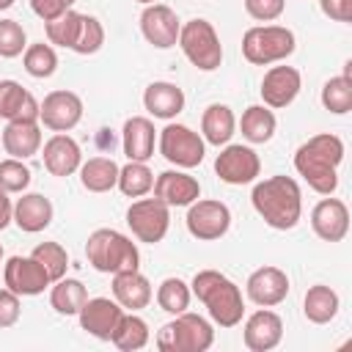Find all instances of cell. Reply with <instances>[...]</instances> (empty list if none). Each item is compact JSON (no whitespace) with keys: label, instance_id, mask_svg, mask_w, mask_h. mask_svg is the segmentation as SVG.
<instances>
[{"label":"cell","instance_id":"6da1fadb","mask_svg":"<svg viewBox=\"0 0 352 352\" xmlns=\"http://www.w3.org/2000/svg\"><path fill=\"white\" fill-rule=\"evenodd\" d=\"M344 162V140L322 132L308 138L294 154V170L319 195H333L338 187V165Z\"/></svg>","mask_w":352,"mask_h":352},{"label":"cell","instance_id":"7a4b0ae2","mask_svg":"<svg viewBox=\"0 0 352 352\" xmlns=\"http://www.w3.org/2000/svg\"><path fill=\"white\" fill-rule=\"evenodd\" d=\"M250 201H253V209L261 214V220L275 231H289L300 223L302 192L292 176H270L256 182Z\"/></svg>","mask_w":352,"mask_h":352},{"label":"cell","instance_id":"3957f363","mask_svg":"<svg viewBox=\"0 0 352 352\" xmlns=\"http://www.w3.org/2000/svg\"><path fill=\"white\" fill-rule=\"evenodd\" d=\"M190 292H192V297H198L206 305V311H209V316H212L214 324H220V327H236L242 322V314H245L242 292L223 272H217V270H201V272H195V278L190 283Z\"/></svg>","mask_w":352,"mask_h":352},{"label":"cell","instance_id":"277c9868","mask_svg":"<svg viewBox=\"0 0 352 352\" xmlns=\"http://www.w3.org/2000/svg\"><path fill=\"white\" fill-rule=\"evenodd\" d=\"M85 258L96 272H104V275L140 267L138 245L116 228H96L85 242Z\"/></svg>","mask_w":352,"mask_h":352},{"label":"cell","instance_id":"5b68a950","mask_svg":"<svg viewBox=\"0 0 352 352\" xmlns=\"http://www.w3.org/2000/svg\"><path fill=\"white\" fill-rule=\"evenodd\" d=\"M214 341L212 324L190 311L176 314L173 322L162 324L157 333V349L160 352H206Z\"/></svg>","mask_w":352,"mask_h":352},{"label":"cell","instance_id":"8992f818","mask_svg":"<svg viewBox=\"0 0 352 352\" xmlns=\"http://www.w3.org/2000/svg\"><path fill=\"white\" fill-rule=\"evenodd\" d=\"M294 33L283 25H256L242 36V55L253 66H270L286 60L294 52Z\"/></svg>","mask_w":352,"mask_h":352},{"label":"cell","instance_id":"52a82bcc","mask_svg":"<svg viewBox=\"0 0 352 352\" xmlns=\"http://www.w3.org/2000/svg\"><path fill=\"white\" fill-rule=\"evenodd\" d=\"M176 44L182 47L187 60L201 72H214L223 63V44H220V36L209 19L198 16V19L184 22Z\"/></svg>","mask_w":352,"mask_h":352},{"label":"cell","instance_id":"ba28073f","mask_svg":"<svg viewBox=\"0 0 352 352\" xmlns=\"http://www.w3.org/2000/svg\"><path fill=\"white\" fill-rule=\"evenodd\" d=\"M126 226L132 228L135 239L157 245L170 228V206L160 198H140L126 209Z\"/></svg>","mask_w":352,"mask_h":352},{"label":"cell","instance_id":"9c48e42d","mask_svg":"<svg viewBox=\"0 0 352 352\" xmlns=\"http://www.w3.org/2000/svg\"><path fill=\"white\" fill-rule=\"evenodd\" d=\"M160 154L176 168H195L204 162L206 143L184 124H168L160 132Z\"/></svg>","mask_w":352,"mask_h":352},{"label":"cell","instance_id":"30bf717a","mask_svg":"<svg viewBox=\"0 0 352 352\" xmlns=\"http://www.w3.org/2000/svg\"><path fill=\"white\" fill-rule=\"evenodd\" d=\"M187 231L201 242H214L228 234L231 228V209L223 201H192L187 209Z\"/></svg>","mask_w":352,"mask_h":352},{"label":"cell","instance_id":"8fae6325","mask_svg":"<svg viewBox=\"0 0 352 352\" xmlns=\"http://www.w3.org/2000/svg\"><path fill=\"white\" fill-rule=\"evenodd\" d=\"M214 173L226 184H250L261 173V160L250 146L231 143L214 160Z\"/></svg>","mask_w":352,"mask_h":352},{"label":"cell","instance_id":"7c38bea8","mask_svg":"<svg viewBox=\"0 0 352 352\" xmlns=\"http://www.w3.org/2000/svg\"><path fill=\"white\" fill-rule=\"evenodd\" d=\"M3 280L6 289H11L19 297H36L52 283L47 270L33 256H11L3 267Z\"/></svg>","mask_w":352,"mask_h":352},{"label":"cell","instance_id":"4fadbf2b","mask_svg":"<svg viewBox=\"0 0 352 352\" xmlns=\"http://www.w3.org/2000/svg\"><path fill=\"white\" fill-rule=\"evenodd\" d=\"M140 30H143V38L157 47V50H170L176 47L179 41V30H182V22L176 16V11L165 3H148L140 14Z\"/></svg>","mask_w":352,"mask_h":352},{"label":"cell","instance_id":"5bb4252c","mask_svg":"<svg viewBox=\"0 0 352 352\" xmlns=\"http://www.w3.org/2000/svg\"><path fill=\"white\" fill-rule=\"evenodd\" d=\"M82 118V99L74 91H52L38 102V121L52 132H69Z\"/></svg>","mask_w":352,"mask_h":352},{"label":"cell","instance_id":"9a60e30c","mask_svg":"<svg viewBox=\"0 0 352 352\" xmlns=\"http://www.w3.org/2000/svg\"><path fill=\"white\" fill-rule=\"evenodd\" d=\"M121 314H124V308L116 300H110V297H91V300H85V305L80 308L77 316H80V327L88 336H94L99 341H110Z\"/></svg>","mask_w":352,"mask_h":352},{"label":"cell","instance_id":"2e32d148","mask_svg":"<svg viewBox=\"0 0 352 352\" xmlns=\"http://www.w3.org/2000/svg\"><path fill=\"white\" fill-rule=\"evenodd\" d=\"M302 88V77L294 66H272L261 80V99L267 107H289Z\"/></svg>","mask_w":352,"mask_h":352},{"label":"cell","instance_id":"e0dca14e","mask_svg":"<svg viewBox=\"0 0 352 352\" xmlns=\"http://www.w3.org/2000/svg\"><path fill=\"white\" fill-rule=\"evenodd\" d=\"M245 292L248 297L261 305V308H272L278 302L286 300L289 294V275L278 267H258L250 272L248 283H245Z\"/></svg>","mask_w":352,"mask_h":352},{"label":"cell","instance_id":"ac0fdd59","mask_svg":"<svg viewBox=\"0 0 352 352\" xmlns=\"http://www.w3.org/2000/svg\"><path fill=\"white\" fill-rule=\"evenodd\" d=\"M242 338H245V346L250 352H270L283 338V319L275 311L261 308V311H256V314L248 316L245 330H242Z\"/></svg>","mask_w":352,"mask_h":352},{"label":"cell","instance_id":"d6986e66","mask_svg":"<svg viewBox=\"0 0 352 352\" xmlns=\"http://www.w3.org/2000/svg\"><path fill=\"white\" fill-rule=\"evenodd\" d=\"M311 228L324 242H341L349 231V209L338 198H322L311 212Z\"/></svg>","mask_w":352,"mask_h":352},{"label":"cell","instance_id":"ffe728a7","mask_svg":"<svg viewBox=\"0 0 352 352\" xmlns=\"http://www.w3.org/2000/svg\"><path fill=\"white\" fill-rule=\"evenodd\" d=\"M154 198H160L168 206H190L201 198V184L195 176L184 170H165L154 179Z\"/></svg>","mask_w":352,"mask_h":352},{"label":"cell","instance_id":"44dd1931","mask_svg":"<svg viewBox=\"0 0 352 352\" xmlns=\"http://www.w3.org/2000/svg\"><path fill=\"white\" fill-rule=\"evenodd\" d=\"M44 168L52 173V176H72L74 170H80L82 165V151L77 146L74 138H69L66 132H58L52 135L47 143H44Z\"/></svg>","mask_w":352,"mask_h":352},{"label":"cell","instance_id":"7402d4cb","mask_svg":"<svg viewBox=\"0 0 352 352\" xmlns=\"http://www.w3.org/2000/svg\"><path fill=\"white\" fill-rule=\"evenodd\" d=\"M154 143H157V129L146 116H132L126 118L124 129H121V146L126 160L135 162H146L154 157Z\"/></svg>","mask_w":352,"mask_h":352},{"label":"cell","instance_id":"603a6c76","mask_svg":"<svg viewBox=\"0 0 352 352\" xmlns=\"http://www.w3.org/2000/svg\"><path fill=\"white\" fill-rule=\"evenodd\" d=\"M0 118L6 121H38L36 96L16 80H0Z\"/></svg>","mask_w":352,"mask_h":352},{"label":"cell","instance_id":"cb8c5ba5","mask_svg":"<svg viewBox=\"0 0 352 352\" xmlns=\"http://www.w3.org/2000/svg\"><path fill=\"white\" fill-rule=\"evenodd\" d=\"M113 297L121 308L129 311H140L151 302L154 292L146 275H140L138 270H126V272H116L113 275Z\"/></svg>","mask_w":352,"mask_h":352},{"label":"cell","instance_id":"d4e9b609","mask_svg":"<svg viewBox=\"0 0 352 352\" xmlns=\"http://www.w3.org/2000/svg\"><path fill=\"white\" fill-rule=\"evenodd\" d=\"M143 107L154 116V118H176L184 110V91L176 82H165L157 80L143 91Z\"/></svg>","mask_w":352,"mask_h":352},{"label":"cell","instance_id":"484cf974","mask_svg":"<svg viewBox=\"0 0 352 352\" xmlns=\"http://www.w3.org/2000/svg\"><path fill=\"white\" fill-rule=\"evenodd\" d=\"M14 223L28 234L44 231L52 223V201L41 192H25L14 204Z\"/></svg>","mask_w":352,"mask_h":352},{"label":"cell","instance_id":"4316f807","mask_svg":"<svg viewBox=\"0 0 352 352\" xmlns=\"http://www.w3.org/2000/svg\"><path fill=\"white\" fill-rule=\"evenodd\" d=\"M3 148L16 160H28L41 148V126L38 121H8L3 129Z\"/></svg>","mask_w":352,"mask_h":352},{"label":"cell","instance_id":"83f0119b","mask_svg":"<svg viewBox=\"0 0 352 352\" xmlns=\"http://www.w3.org/2000/svg\"><path fill=\"white\" fill-rule=\"evenodd\" d=\"M236 129V118L231 113L228 104H209L201 116V132H204V143L212 146H226L231 140Z\"/></svg>","mask_w":352,"mask_h":352},{"label":"cell","instance_id":"f1b7e54d","mask_svg":"<svg viewBox=\"0 0 352 352\" xmlns=\"http://www.w3.org/2000/svg\"><path fill=\"white\" fill-rule=\"evenodd\" d=\"M338 308H341V300H338V294H336L330 286L316 283V286H311V289L305 292L302 314H305L308 322H314V324H327V322L336 319Z\"/></svg>","mask_w":352,"mask_h":352},{"label":"cell","instance_id":"f546056e","mask_svg":"<svg viewBox=\"0 0 352 352\" xmlns=\"http://www.w3.org/2000/svg\"><path fill=\"white\" fill-rule=\"evenodd\" d=\"M118 182V165L110 157H91L80 165V184L88 192H107Z\"/></svg>","mask_w":352,"mask_h":352},{"label":"cell","instance_id":"4dcf8cb0","mask_svg":"<svg viewBox=\"0 0 352 352\" xmlns=\"http://www.w3.org/2000/svg\"><path fill=\"white\" fill-rule=\"evenodd\" d=\"M275 113L267 107V104H250L245 113H242V121H239V129H242V138L248 143H267L272 140L275 135Z\"/></svg>","mask_w":352,"mask_h":352},{"label":"cell","instance_id":"1f68e13d","mask_svg":"<svg viewBox=\"0 0 352 352\" xmlns=\"http://www.w3.org/2000/svg\"><path fill=\"white\" fill-rule=\"evenodd\" d=\"M85 300H88V289L77 278H60L50 289V305L60 316H77L80 308L85 305Z\"/></svg>","mask_w":352,"mask_h":352},{"label":"cell","instance_id":"d6a6232c","mask_svg":"<svg viewBox=\"0 0 352 352\" xmlns=\"http://www.w3.org/2000/svg\"><path fill=\"white\" fill-rule=\"evenodd\" d=\"M151 333H148V324L132 311V314H121L116 330H113V344L121 349V352H138L148 344Z\"/></svg>","mask_w":352,"mask_h":352},{"label":"cell","instance_id":"836d02e7","mask_svg":"<svg viewBox=\"0 0 352 352\" xmlns=\"http://www.w3.org/2000/svg\"><path fill=\"white\" fill-rule=\"evenodd\" d=\"M349 66L344 69V74L338 77H330L324 85H322V104L324 110L336 113V116H344L352 110V77H349Z\"/></svg>","mask_w":352,"mask_h":352},{"label":"cell","instance_id":"e575fe53","mask_svg":"<svg viewBox=\"0 0 352 352\" xmlns=\"http://www.w3.org/2000/svg\"><path fill=\"white\" fill-rule=\"evenodd\" d=\"M116 187L126 195V198H140L154 187V173L148 170L146 162H135L129 160L124 168H118V182Z\"/></svg>","mask_w":352,"mask_h":352},{"label":"cell","instance_id":"d590c367","mask_svg":"<svg viewBox=\"0 0 352 352\" xmlns=\"http://www.w3.org/2000/svg\"><path fill=\"white\" fill-rule=\"evenodd\" d=\"M80 28H82V14H77V11H66L58 19L44 22V30H47L50 44H58V47H66V50H74L77 36H80Z\"/></svg>","mask_w":352,"mask_h":352},{"label":"cell","instance_id":"8d00e7d4","mask_svg":"<svg viewBox=\"0 0 352 352\" xmlns=\"http://www.w3.org/2000/svg\"><path fill=\"white\" fill-rule=\"evenodd\" d=\"M22 63H25V72H28L30 77L44 80V77H52V74H55V69H58V55H55V50H52L50 44L38 41V44H28V47H25Z\"/></svg>","mask_w":352,"mask_h":352},{"label":"cell","instance_id":"74e56055","mask_svg":"<svg viewBox=\"0 0 352 352\" xmlns=\"http://www.w3.org/2000/svg\"><path fill=\"white\" fill-rule=\"evenodd\" d=\"M190 300H192V292L190 286L182 280V278H165L157 289V302L165 314H182L190 308Z\"/></svg>","mask_w":352,"mask_h":352},{"label":"cell","instance_id":"f35d334b","mask_svg":"<svg viewBox=\"0 0 352 352\" xmlns=\"http://www.w3.org/2000/svg\"><path fill=\"white\" fill-rule=\"evenodd\" d=\"M30 256L47 270L52 283L60 280L66 275V270H69V256H66V248L60 242H38Z\"/></svg>","mask_w":352,"mask_h":352},{"label":"cell","instance_id":"ab89813d","mask_svg":"<svg viewBox=\"0 0 352 352\" xmlns=\"http://www.w3.org/2000/svg\"><path fill=\"white\" fill-rule=\"evenodd\" d=\"M30 179H33L30 176V168L22 160L8 157V160L0 162V187L6 192H22V190H28Z\"/></svg>","mask_w":352,"mask_h":352},{"label":"cell","instance_id":"60d3db41","mask_svg":"<svg viewBox=\"0 0 352 352\" xmlns=\"http://www.w3.org/2000/svg\"><path fill=\"white\" fill-rule=\"evenodd\" d=\"M28 47L25 28L16 19H0V58H16Z\"/></svg>","mask_w":352,"mask_h":352},{"label":"cell","instance_id":"b9f144b4","mask_svg":"<svg viewBox=\"0 0 352 352\" xmlns=\"http://www.w3.org/2000/svg\"><path fill=\"white\" fill-rule=\"evenodd\" d=\"M102 44H104V28H102V22L96 16L82 14V28H80L74 52L77 55H94V52L102 50Z\"/></svg>","mask_w":352,"mask_h":352},{"label":"cell","instance_id":"7bdbcfd3","mask_svg":"<svg viewBox=\"0 0 352 352\" xmlns=\"http://www.w3.org/2000/svg\"><path fill=\"white\" fill-rule=\"evenodd\" d=\"M286 0H245V11L258 22H272L283 14Z\"/></svg>","mask_w":352,"mask_h":352},{"label":"cell","instance_id":"ee69618b","mask_svg":"<svg viewBox=\"0 0 352 352\" xmlns=\"http://www.w3.org/2000/svg\"><path fill=\"white\" fill-rule=\"evenodd\" d=\"M74 3H77V0H30V8H33V14H36L38 19L52 22V19H58L60 14L72 11Z\"/></svg>","mask_w":352,"mask_h":352},{"label":"cell","instance_id":"f6af8a7d","mask_svg":"<svg viewBox=\"0 0 352 352\" xmlns=\"http://www.w3.org/2000/svg\"><path fill=\"white\" fill-rule=\"evenodd\" d=\"M19 294L11 289H0V327H11L19 322Z\"/></svg>","mask_w":352,"mask_h":352},{"label":"cell","instance_id":"bcb514c9","mask_svg":"<svg viewBox=\"0 0 352 352\" xmlns=\"http://www.w3.org/2000/svg\"><path fill=\"white\" fill-rule=\"evenodd\" d=\"M319 6L333 22H352V0H319Z\"/></svg>","mask_w":352,"mask_h":352},{"label":"cell","instance_id":"7dc6e473","mask_svg":"<svg viewBox=\"0 0 352 352\" xmlns=\"http://www.w3.org/2000/svg\"><path fill=\"white\" fill-rule=\"evenodd\" d=\"M14 220V204H11V198H8V192L0 187V231L8 226Z\"/></svg>","mask_w":352,"mask_h":352},{"label":"cell","instance_id":"c3c4849f","mask_svg":"<svg viewBox=\"0 0 352 352\" xmlns=\"http://www.w3.org/2000/svg\"><path fill=\"white\" fill-rule=\"evenodd\" d=\"M14 6V0H0V11H6V8H11Z\"/></svg>","mask_w":352,"mask_h":352},{"label":"cell","instance_id":"681fc988","mask_svg":"<svg viewBox=\"0 0 352 352\" xmlns=\"http://www.w3.org/2000/svg\"><path fill=\"white\" fill-rule=\"evenodd\" d=\"M138 3H143V6H148V3H154V0H138Z\"/></svg>","mask_w":352,"mask_h":352},{"label":"cell","instance_id":"f907efd6","mask_svg":"<svg viewBox=\"0 0 352 352\" xmlns=\"http://www.w3.org/2000/svg\"><path fill=\"white\" fill-rule=\"evenodd\" d=\"M0 261H3V245H0Z\"/></svg>","mask_w":352,"mask_h":352}]
</instances>
